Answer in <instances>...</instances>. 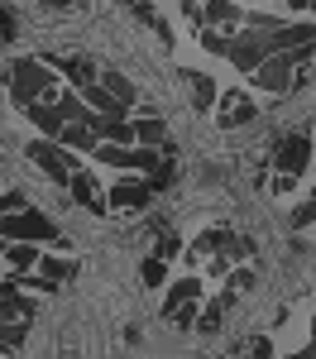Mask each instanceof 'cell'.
Instances as JSON below:
<instances>
[{"label": "cell", "instance_id": "obj_1", "mask_svg": "<svg viewBox=\"0 0 316 359\" xmlns=\"http://www.w3.org/2000/svg\"><path fill=\"white\" fill-rule=\"evenodd\" d=\"M10 101L29 111L34 101H57V67L43 57H15L10 62Z\"/></svg>", "mask_w": 316, "mask_h": 359}, {"label": "cell", "instance_id": "obj_2", "mask_svg": "<svg viewBox=\"0 0 316 359\" xmlns=\"http://www.w3.org/2000/svg\"><path fill=\"white\" fill-rule=\"evenodd\" d=\"M25 158L34 168H43L57 187H67V177L77 172V158H72V154H62V144H57V139H48V135L29 139V144H25Z\"/></svg>", "mask_w": 316, "mask_h": 359}, {"label": "cell", "instance_id": "obj_3", "mask_svg": "<svg viewBox=\"0 0 316 359\" xmlns=\"http://www.w3.org/2000/svg\"><path fill=\"white\" fill-rule=\"evenodd\" d=\"M278 53V29L273 34H259V29H240L235 34V43H230V62H235V72H254L263 57H273Z\"/></svg>", "mask_w": 316, "mask_h": 359}, {"label": "cell", "instance_id": "obj_4", "mask_svg": "<svg viewBox=\"0 0 316 359\" xmlns=\"http://www.w3.org/2000/svg\"><path fill=\"white\" fill-rule=\"evenodd\" d=\"M316 158V135L312 130H292V135L278 139V149H273V168L278 172H292V177H302V168Z\"/></svg>", "mask_w": 316, "mask_h": 359}, {"label": "cell", "instance_id": "obj_5", "mask_svg": "<svg viewBox=\"0 0 316 359\" xmlns=\"http://www.w3.org/2000/svg\"><path fill=\"white\" fill-rule=\"evenodd\" d=\"M0 235L5 240H34V245H48L57 240V225L43 216V211H15V216H0Z\"/></svg>", "mask_w": 316, "mask_h": 359}, {"label": "cell", "instance_id": "obj_6", "mask_svg": "<svg viewBox=\"0 0 316 359\" xmlns=\"http://www.w3.org/2000/svg\"><path fill=\"white\" fill-rule=\"evenodd\" d=\"M249 77H254L259 91L283 96V91H292V86H297V62H292V53H273V57H263Z\"/></svg>", "mask_w": 316, "mask_h": 359}, {"label": "cell", "instance_id": "obj_7", "mask_svg": "<svg viewBox=\"0 0 316 359\" xmlns=\"http://www.w3.org/2000/svg\"><path fill=\"white\" fill-rule=\"evenodd\" d=\"M254 115H259V106L245 91H226V96L216 101V125H221V130H240V125H249Z\"/></svg>", "mask_w": 316, "mask_h": 359}, {"label": "cell", "instance_id": "obj_8", "mask_svg": "<svg viewBox=\"0 0 316 359\" xmlns=\"http://www.w3.org/2000/svg\"><path fill=\"white\" fill-rule=\"evenodd\" d=\"M106 201H111L115 211H144L153 201V182H115Z\"/></svg>", "mask_w": 316, "mask_h": 359}, {"label": "cell", "instance_id": "obj_9", "mask_svg": "<svg viewBox=\"0 0 316 359\" xmlns=\"http://www.w3.org/2000/svg\"><path fill=\"white\" fill-rule=\"evenodd\" d=\"M201 25L211 29H245V15H240V5L235 0H201Z\"/></svg>", "mask_w": 316, "mask_h": 359}, {"label": "cell", "instance_id": "obj_10", "mask_svg": "<svg viewBox=\"0 0 316 359\" xmlns=\"http://www.w3.org/2000/svg\"><path fill=\"white\" fill-rule=\"evenodd\" d=\"M177 77L187 82L192 106H197V111H216V101H221V96H216V77H206V72H197V67H182Z\"/></svg>", "mask_w": 316, "mask_h": 359}, {"label": "cell", "instance_id": "obj_11", "mask_svg": "<svg viewBox=\"0 0 316 359\" xmlns=\"http://www.w3.org/2000/svg\"><path fill=\"white\" fill-rule=\"evenodd\" d=\"M53 67H57V77H67V82H72V91H86V86L101 77L91 57H53Z\"/></svg>", "mask_w": 316, "mask_h": 359}, {"label": "cell", "instance_id": "obj_12", "mask_svg": "<svg viewBox=\"0 0 316 359\" xmlns=\"http://www.w3.org/2000/svg\"><path fill=\"white\" fill-rule=\"evenodd\" d=\"M67 187H72V201H77V206H86V211H96V216H101V211L111 206L106 196L96 192V182H91V172H82V168H77V172L67 177Z\"/></svg>", "mask_w": 316, "mask_h": 359}, {"label": "cell", "instance_id": "obj_13", "mask_svg": "<svg viewBox=\"0 0 316 359\" xmlns=\"http://www.w3.org/2000/svg\"><path fill=\"white\" fill-rule=\"evenodd\" d=\"M57 144H62V149H72V154H96V144H101V139H96V130H91L86 120H72V125H62V130H57Z\"/></svg>", "mask_w": 316, "mask_h": 359}, {"label": "cell", "instance_id": "obj_14", "mask_svg": "<svg viewBox=\"0 0 316 359\" xmlns=\"http://www.w3.org/2000/svg\"><path fill=\"white\" fill-rule=\"evenodd\" d=\"M25 120L39 130V135H48V139H57V130L67 125V120L57 115V101H34V106L25 111Z\"/></svg>", "mask_w": 316, "mask_h": 359}, {"label": "cell", "instance_id": "obj_15", "mask_svg": "<svg viewBox=\"0 0 316 359\" xmlns=\"http://www.w3.org/2000/svg\"><path fill=\"white\" fill-rule=\"evenodd\" d=\"M0 259H5V264H10L20 278H25L29 269H39V259H43V254H39V245H34V240H10Z\"/></svg>", "mask_w": 316, "mask_h": 359}, {"label": "cell", "instance_id": "obj_16", "mask_svg": "<svg viewBox=\"0 0 316 359\" xmlns=\"http://www.w3.org/2000/svg\"><path fill=\"white\" fill-rule=\"evenodd\" d=\"M235 240H240V235H235V230H226V225H211V230H201L197 235V245H192V254H230V249H235Z\"/></svg>", "mask_w": 316, "mask_h": 359}, {"label": "cell", "instance_id": "obj_17", "mask_svg": "<svg viewBox=\"0 0 316 359\" xmlns=\"http://www.w3.org/2000/svg\"><path fill=\"white\" fill-rule=\"evenodd\" d=\"M82 96H86V106H91L96 115H111V120H125V111H130V106H125L120 96H111V91H106L101 82H91Z\"/></svg>", "mask_w": 316, "mask_h": 359}, {"label": "cell", "instance_id": "obj_18", "mask_svg": "<svg viewBox=\"0 0 316 359\" xmlns=\"http://www.w3.org/2000/svg\"><path fill=\"white\" fill-rule=\"evenodd\" d=\"M135 144H149V149L168 144V125H163V115H144V120H135Z\"/></svg>", "mask_w": 316, "mask_h": 359}, {"label": "cell", "instance_id": "obj_19", "mask_svg": "<svg viewBox=\"0 0 316 359\" xmlns=\"http://www.w3.org/2000/svg\"><path fill=\"white\" fill-rule=\"evenodd\" d=\"M96 82L106 86V91H111V96H120V101H125V106H135V101H139V86L130 82V77H125V72H115V67H106V72H101V77H96Z\"/></svg>", "mask_w": 316, "mask_h": 359}, {"label": "cell", "instance_id": "obj_20", "mask_svg": "<svg viewBox=\"0 0 316 359\" xmlns=\"http://www.w3.org/2000/svg\"><path fill=\"white\" fill-rule=\"evenodd\" d=\"M57 115L72 125V120H91V106H86V96L82 91H62L57 96Z\"/></svg>", "mask_w": 316, "mask_h": 359}, {"label": "cell", "instance_id": "obj_21", "mask_svg": "<svg viewBox=\"0 0 316 359\" xmlns=\"http://www.w3.org/2000/svg\"><path fill=\"white\" fill-rule=\"evenodd\" d=\"M230 43H235V34H230V29H211V25H201V48H206V53L230 57Z\"/></svg>", "mask_w": 316, "mask_h": 359}, {"label": "cell", "instance_id": "obj_22", "mask_svg": "<svg viewBox=\"0 0 316 359\" xmlns=\"http://www.w3.org/2000/svg\"><path fill=\"white\" fill-rule=\"evenodd\" d=\"M125 5H130V15H135L139 25H149V29H153V34H158V39H168V25L158 20V10H153L149 0H125Z\"/></svg>", "mask_w": 316, "mask_h": 359}, {"label": "cell", "instance_id": "obj_23", "mask_svg": "<svg viewBox=\"0 0 316 359\" xmlns=\"http://www.w3.org/2000/svg\"><path fill=\"white\" fill-rule=\"evenodd\" d=\"M182 302H201V278H177L168 287V306H182Z\"/></svg>", "mask_w": 316, "mask_h": 359}, {"label": "cell", "instance_id": "obj_24", "mask_svg": "<svg viewBox=\"0 0 316 359\" xmlns=\"http://www.w3.org/2000/svg\"><path fill=\"white\" fill-rule=\"evenodd\" d=\"M39 273L48 278V283H62V278L77 273V264H72V259H39Z\"/></svg>", "mask_w": 316, "mask_h": 359}, {"label": "cell", "instance_id": "obj_25", "mask_svg": "<svg viewBox=\"0 0 316 359\" xmlns=\"http://www.w3.org/2000/svg\"><path fill=\"white\" fill-rule=\"evenodd\" d=\"M287 221H292V230H316V196H307V201H297Z\"/></svg>", "mask_w": 316, "mask_h": 359}, {"label": "cell", "instance_id": "obj_26", "mask_svg": "<svg viewBox=\"0 0 316 359\" xmlns=\"http://www.w3.org/2000/svg\"><path fill=\"white\" fill-rule=\"evenodd\" d=\"M163 278H168V259H158V254L144 259V283H149V287H158Z\"/></svg>", "mask_w": 316, "mask_h": 359}, {"label": "cell", "instance_id": "obj_27", "mask_svg": "<svg viewBox=\"0 0 316 359\" xmlns=\"http://www.w3.org/2000/svg\"><path fill=\"white\" fill-rule=\"evenodd\" d=\"M221 321H226V306H206V311L197 316L201 335H216V331H221Z\"/></svg>", "mask_w": 316, "mask_h": 359}, {"label": "cell", "instance_id": "obj_28", "mask_svg": "<svg viewBox=\"0 0 316 359\" xmlns=\"http://www.w3.org/2000/svg\"><path fill=\"white\" fill-rule=\"evenodd\" d=\"M153 235H158V259H172V254H177V249H182V240H177V235H172L168 225H158V230H153Z\"/></svg>", "mask_w": 316, "mask_h": 359}, {"label": "cell", "instance_id": "obj_29", "mask_svg": "<svg viewBox=\"0 0 316 359\" xmlns=\"http://www.w3.org/2000/svg\"><path fill=\"white\" fill-rule=\"evenodd\" d=\"M168 321H172V326H197V302L168 306Z\"/></svg>", "mask_w": 316, "mask_h": 359}, {"label": "cell", "instance_id": "obj_30", "mask_svg": "<svg viewBox=\"0 0 316 359\" xmlns=\"http://www.w3.org/2000/svg\"><path fill=\"white\" fill-rule=\"evenodd\" d=\"M254 269H230V287H235V292H254Z\"/></svg>", "mask_w": 316, "mask_h": 359}, {"label": "cell", "instance_id": "obj_31", "mask_svg": "<svg viewBox=\"0 0 316 359\" xmlns=\"http://www.w3.org/2000/svg\"><path fill=\"white\" fill-rule=\"evenodd\" d=\"M15 211H29L25 192H0V216H15Z\"/></svg>", "mask_w": 316, "mask_h": 359}, {"label": "cell", "instance_id": "obj_32", "mask_svg": "<svg viewBox=\"0 0 316 359\" xmlns=\"http://www.w3.org/2000/svg\"><path fill=\"white\" fill-rule=\"evenodd\" d=\"M245 355H249V359H273V340H268V335H254Z\"/></svg>", "mask_w": 316, "mask_h": 359}, {"label": "cell", "instance_id": "obj_33", "mask_svg": "<svg viewBox=\"0 0 316 359\" xmlns=\"http://www.w3.org/2000/svg\"><path fill=\"white\" fill-rule=\"evenodd\" d=\"M206 273H211V278H226L230 273V254H216V259L206 264Z\"/></svg>", "mask_w": 316, "mask_h": 359}, {"label": "cell", "instance_id": "obj_34", "mask_svg": "<svg viewBox=\"0 0 316 359\" xmlns=\"http://www.w3.org/2000/svg\"><path fill=\"white\" fill-rule=\"evenodd\" d=\"M292 182H297L292 172H278V177H273V192H292Z\"/></svg>", "mask_w": 316, "mask_h": 359}, {"label": "cell", "instance_id": "obj_35", "mask_svg": "<svg viewBox=\"0 0 316 359\" xmlns=\"http://www.w3.org/2000/svg\"><path fill=\"white\" fill-rule=\"evenodd\" d=\"M182 15H192V20L201 25V0H182Z\"/></svg>", "mask_w": 316, "mask_h": 359}, {"label": "cell", "instance_id": "obj_36", "mask_svg": "<svg viewBox=\"0 0 316 359\" xmlns=\"http://www.w3.org/2000/svg\"><path fill=\"white\" fill-rule=\"evenodd\" d=\"M287 10H312V0H287Z\"/></svg>", "mask_w": 316, "mask_h": 359}, {"label": "cell", "instance_id": "obj_37", "mask_svg": "<svg viewBox=\"0 0 316 359\" xmlns=\"http://www.w3.org/2000/svg\"><path fill=\"white\" fill-rule=\"evenodd\" d=\"M312 335H316V316H312Z\"/></svg>", "mask_w": 316, "mask_h": 359}, {"label": "cell", "instance_id": "obj_38", "mask_svg": "<svg viewBox=\"0 0 316 359\" xmlns=\"http://www.w3.org/2000/svg\"><path fill=\"white\" fill-rule=\"evenodd\" d=\"M312 10H316V0H312Z\"/></svg>", "mask_w": 316, "mask_h": 359}, {"label": "cell", "instance_id": "obj_39", "mask_svg": "<svg viewBox=\"0 0 316 359\" xmlns=\"http://www.w3.org/2000/svg\"><path fill=\"white\" fill-rule=\"evenodd\" d=\"M312 135H316V125H312Z\"/></svg>", "mask_w": 316, "mask_h": 359}, {"label": "cell", "instance_id": "obj_40", "mask_svg": "<svg viewBox=\"0 0 316 359\" xmlns=\"http://www.w3.org/2000/svg\"><path fill=\"white\" fill-rule=\"evenodd\" d=\"M312 196H316V187H312Z\"/></svg>", "mask_w": 316, "mask_h": 359}, {"label": "cell", "instance_id": "obj_41", "mask_svg": "<svg viewBox=\"0 0 316 359\" xmlns=\"http://www.w3.org/2000/svg\"><path fill=\"white\" fill-rule=\"evenodd\" d=\"M245 359H249V355H245Z\"/></svg>", "mask_w": 316, "mask_h": 359}]
</instances>
